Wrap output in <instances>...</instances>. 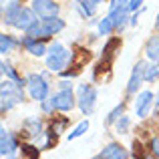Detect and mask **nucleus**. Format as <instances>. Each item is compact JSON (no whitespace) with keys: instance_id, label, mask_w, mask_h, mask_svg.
I'll list each match as a JSON object with an SVG mask.
<instances>
[{"instance_id":"nucleus-14","label":"nucleus","mask_w":159,"mask_h":159,"mask_svg":"<svg viewBox=\"0 0 159 159\" xmlns=\"http://www.w3.org/2000/svg\"><path fill=\"white\" fill-rule=\"evenodd\" d=\"M22 44H20V36L12 34L10 30H2L0 34V54L2 57H12L16 51H20Z\"/></svg>"},{"instance_id":"nucleus-26","label":"nucleus","mask_w":159,"mask_h":159,"mask_svg":"<svg viewBox=\"0 0 159 159\" xmlns=\"http://www.w3.org/2000/svg\"><path fill=\"white\" fill-rule=\"evenodd\" d=\"M129 0H109L107 2V10H121V8H127Z\"/></svg>"},{"instance_id":"nucleus-15","label":"nucleus","mask_w":159,"mask_h":159,"mask_svg":"<svg viewBox=\"0 0 159 159\" xmlns=\"http://www.w3.org/2000/svg\"><path fill=\"white\" fill-rule=\"evenodd\" d=\"M36 14H34V10L30 8V4H24L22 6V10H20V14H18V18H16V22H14V26H12V30H16V32H26L28 28L32 26V24L36 22Z\"/></svg>"},{"instance_id":"nucleus-18","label":"nucleus","mask_w":159,"mask_h":159,"mask_svg":"<svg viewBox=\"0 0 159 159\" xmlns=\"http://www.w3.org/2000/svg\"><path fill=\"white\" fill-rule=\"evenodd\" d=\"M0 75H2V79H10V81H16V83L26 87V79L18 73V69H16L14 65H12L10 57H2V61H0Z\"/></svg>"},{"instance_id":"nucleus-10","label":"nucleus","mask_w":159,"mask_h":159,"mask_svg":"<svg viewBox=\"0 0 159 159\" xmlns=\"http://www.w3.org/2000/svg\"><path fill=\"white\" fill-rule=\"evenodd\" d=\"M149 61L145 58H139V61L133 65L131 73H129V79L125 83V97H135L145 85V66H147Z\"/></svg>"},{"instance_id":"nucleus-32","label":"nucleus","mask_w":159,"mask_h":159,"mask_svg":"<svg viewBox=\"0 0 159 159\" xmlns=\"http://www.w3.org/2000/svg\"><path fill=\"white\" fill-rule=\"evenodd\" d=\"M91 159H103V157H101V155H99V153H97V155H93Z\"/></svg>"},{"instance_id":"nucleus-11","label":"nucleus","mask_w":159,"mask_h":159,"mask_svg":"<svg viewBox=\"0 0 159 159\" xmlns=\"http://www.w3.org/2000/svg\"><path fill=\"white\" fill-rule=\"evenodd\" d=\"M109 0H75L70 2V10L79 16L81 20H87L89 22L91 18H97L99 10L103 6H107Z\"/></svg>"},{"instance_id":"nucleus-8","label":"nucleus","mask_w":159,"mask_h":159,"mask_svg":"<svg viewBox=\"0 0 159 159\" xmlns=\"http://www.w3.org/2000/svg\"><path fill=\"white\" fill-rule=\"evenodd\" d=\"M48 99H51L54 111L61 113V115L73 113L77 109V93H75V89H57L52 91V95Z\"/></svg>"},{"instance_id":"nucleus-30","label":"nucleus","mask_w":159,"mask_h":159,"mask_svg":"<svg viewBox=\"0 0 159 159\" xmlns=\"http://www.w3.org/2000/svg\"><path fill=\"white\" fill-rule=\"evenodd\" d=\"M153 28H155V30H159V12L155 14V20H153Z\"/></svg>"},{"instance_id":"nucleus-1","label":"nucleus","mask_w":159,"mask_h":159,"mask_svg":"<svg viewBox=\"0 0 159 159\" xmlns=\"http://www.w3.org/2000/svg\"><path fill=\"white\" fill-rule=\"evenodd\" d=\"M73 61H75V51L70 47H66V44L58 39H52L51 43H48L47 57L43 58L44 69L51 70L57 77L61 73H65V70H69L70 66H73Z\"/></svg>"},{"instance_id":"nucleus-22","label":"nucleus","mask_w":159,"mask_h":159,"mask_svg":"<svg viewBox=\"0 0 159 159\" xmlns=\"http://www.w3.org/2000/svg\"><path fill=\"white\" fill-rule=\"evenodd\" d=\"M89 129H91V121H89V117H85V119L79 121V123L75 125L69 133H66V141H75V139H79V137L87 135V131H89Z\"/></svg>"},{"instance_id":"nucleus-5","label":"nucleus","mask_w":159,"mask_h":159,"mask_svg":"<svg viewBox=\"0 0 159 159\" xmlns=\"http://www.w3.org/2000/svg\"><path fill=\"white\" fill-rule=\"evenodd\" d=\"M65 28H66V20L62 18V16H57V18H48V20H36V22L26 30V34L51 43V40L57 39Z\"/></svg>"},{"instance_id":"nucleus-4","label":"nucleus","mask_w":159,"mask_h":159,"mask_svg":"<svg viewBox=\"0 0 159 159\" xmlns=\"http://www.w3.org/2000/svg\"><path fill=\"white\" fill-rule=\"evenodd\" d=\"M75 93H77V109L81 111V115L91 117L99 105V89L93 83H77Z\"/></svg>"},{"instance_id":"nucleus-24","label":"nucleus","mask_w":159,"mask_h":159,"mask_svg":"<svg viewBox=\"0 0 159 159\" xmlns=\"http://www.w3.org/2000/svg\"><path fill=\"white\" fill-rule=\"evenodd\" d=\"M145 83H159V62H147L145 66Z\"/></svg>"},{"instance_id":"nucleus-29","label":"nucleus","mask_w":159,"mask_h":159,"mask_svg":"<svg viewBox=\"0 0 159 159\" xmlns=\"http://www.w3.org/2000/svg\"><path fill=\"white\" fill-rule=\"evenodd\" d=\"M159 115V89L155 91V105H153V115L151 117H157Z\"/></svg>"},{"instance_id":"nucleus-3","label":"nucleus","mask_w":159,"mask_h":159,"mask_svg":"<svg viewBox=\"0 0 159 159\" xmlns=\"http://www.w3.org/2000/svg\"><path fill=\"white\" fill-rule=\"evenodd\" d=\"M26 97L28 95H26V87L24 85L10 81V79H2L0 81V113L2 115L20 107L26 101Z\"/></svg>"},{"instance_id":"nucleus-25","label":"nucleus","mask_w":159,"mask_h":159,"mask_svg":"<svg viewBox=\"0 0 159 159\" xmlns=\"http://www.w3.org/2000/svg\"><path fill=\"white\" fill-rule=\"evenodd\" d=\"M147 151L159 159V135L149 137V141H147Z\"/></svg>"},{"instance_id":"nucleus-34","label":"nucleus","mask_w":159,"mask_h":159,"mask_svg":"<svg viewBox=\"0 0 159 159\" xmlns=\"http://www.w3.org/2000/svg\"><path fill=\"white\" fill-rule=\"evenodd\" d=\"M24 2H26V4H28V2H32V0H24Z\"/></svg>"},{"instance_id":"nucleus-31","label":"nucleus","mask_w":159,"mask_h":159,"mask_svg":"<svg viewBox=\"0 0 159 159\" xmlns=\"http://www.w3.org/2000/svg\"><path fill=\"white\" fill-rule=\"evenodd\" d=\"M143 159H157V157H155V155H151V153H149V155H145Z\"/></svg>"},{"instance_id":"nucleus-33","label":"nucleus","mask_w":159,"mask_h":159,"mask_svg":"<svg viewBox=\"0 0 159 159\" xmlns=\"http://www.w3.org/2000/svg\"><path fill=\"white\" fill-rule=\"evenodd\" d=\"M65 2H75V0H65Z\"/></svg>"},{"instance_id":"nucleus-17","label":"nucleus","mask_w":159,"mask_h":159,"mask_svg":"<svg viewBox=\"0 0 159 159\" xmlns=\"http://www.w3.org/2000/svg\"><path fill=\"white\" fill-rule=\"evenodd\" d=\"M143 58L149 62H159V30H153V34H149L145 39Z\"/></svg>"},{"instance_id":"nucleus-20","label":"nucleus","mask_w":159,"mask_h":159,"mask_svg":"<svg viewBox=\"0 0 159 159\" xmlns=\"http://www.w3.org/2000/svg\"><path fill=\"white\" fill-rule=\"evenodd\" d=\"M95 34H97L99 39H109V36L117 34L115 24H113V18L107 14V12H105L103 16H99L97 24H95Z\"/></svg>"},{"instance_id":"nucleus-9","label":"nucleus","mask_w":159,"mask_h":159,"mask_svg":"<svg viewBox=\"0 0 159 159\" xmlns=\"http://www.w3.org/2000/svg\"><path fill=\"white\" fill-rule=\"evenodd\" d=\"M20 147L22 145H20L18 133L2 125V129H0V155H2V159H18Z\"/></svg>"},{"instance_id":"nucleus-6","label":"nucleus","mask_w":159,"mask_h":159,"mask_svg":"<svg viewBox=\"0 0 159 159\" xmlns=\"http://www.w3.org/2000/svg\"><path fill=\"white\" fill-rule=\"evenodd\" d=\"M47 117L43 115H28L20 123V135H24V139H28L30 143L39 145V141L47 133Z\"/></svg>"},{"instance_id":"nucleus-23","label":"nucleus","mask_w":159,"mask_h":159,"mask_svg":"<svg viewBox=\"0 0 159 159\" xmlns=\"http://www.w3.org/2000/svg\"><path fill=\"white\" fill-rule=\"evenodd\" d=\"M125 111H127V101L117 103V105L107 113V117H105V127H113V125L117 123V119H119L121 115H125Z\"/></svg>"},{"instance_id":"nucleus-27","label":"nucleus","mask_w":159,"mask_h":159,"mask_svg":"<svg viewBox=\"0 0 159 159\" xmlns=\"http://www.w3.org/2000/svg\"><path fill=\"white\" fill-rule=\"evenodd\" d=\"M145 2H147V0H129L127 10L129 12H137V10H141V8H145Z\"/></svg>"},{"instance_id":"nucleus-12","label":"nucleus","mask_w":159,"mask_h":159,"mask_svg":"<svg viewBox=\"0 0 159 159\" xmlns=\"http://www.w3.org/2000/svg\"><path fill=\"white\" fill-rule=\"evenodd\" d=\"M30 8L34 10L36 18L39 20H48V18H57V16H62V4L61 0H32Z\"/></svg>"},{"instance_id":"nucleus-19","label":"nucleus","mask_w":159,"mask_h":159,"mask_svg":"<svg viewBox=\"0 0 159 159\" xmlns=\"http://www.w3.org/2000/svg\"><path fill=\"white\" fill-rule=\"evenodd\" d=\"M107 14L113 18V24H115L117 34H123L129 28V18H131V12L127 8H121V10H107Z\"/></svg>"},{"instance_id":"nucleus-16","label":"nucleus","mask_w":159,"mask_h":159,"mask_svg":"<svg viewBox=\"0 0 159 159\" xmlns=\"http://www.w3.org/2000/svg\"><path fill=\"white\" fill-rule=\"evenodd\" d=\"M99 155H101L103 159H129L131 153H129L127 147L121 145L119 141H109L105 147L99 151Z\"/></svg>"},{"instance_id":"nucleus-21","label":"nucleus","mask_w":159,"mask_h":159,"mask_svg":"<svg viewBox=\"0 0 159 159\" xmlns=\"http://www.w3.org/2000/svg\"><path fill=\"white\" fill-rule=\"evenodd\" d=\"M133 129V117L131 115H121L119 119H117V123L113 125V131L117 133V135H129Z\"/></svg>"},{"instance_id":"nucleus-28","label":"nucleus","mask_w":159,"mask_h":159,"mask_svg":"<svg viewBox=\"0 0 159 159\" xmlns=\"http://www.w3.org/2000/svg\"><path fill=\"white\" fill-rule=\"evenodd\" d=\"M75 83H73V79H58L57 81V89H75Z\"/></svg>"},{"instance_id":"nucleus-13","label":"nucleus","mask_w":159,"mask_h":159,"mask_svg":"<svg viewBox=\"0 0 159 159\" xmlns=\"http://www.w3.org/2000/svg\"><path fill=\"white\" fill-rule=\"evenodd\" d=\"M20 44H22V51L24 54H28L30 58H44L48 51V40L43 39H34V36L22 32L20 34Z\"/></svg>"},{"instance_id":"nucleus-7","label":"nucleus","mask_w":159,"mask_h":159,"mask_svg":"<svg viewBox=\"0 0 159 159\" xmlns=\"http://www.w3.org/2000/svg\"><path fill=\"white\" fill-rule=\"evenodd\" d=\"M153 105H155V91L153 89H141L131 101V109H133L135 119L145 121L147 117H151L153 115Z\"/></svg>"},{"instance_id":"nucleus-2","label":"nucleus","mask_w":159,"mask_h":159,"mask_svg":"<svg viewBox=\"0 0 159 159\" xmlns=\"http://www.w3.org/2000/svg\"><path fill=\"white\" fill-rule=\"evenodd\" d=\"M51 70H30L24 75L26 79V95L30 101L43 103L52 95V79Z\"/></svg>"}]
</instances>
